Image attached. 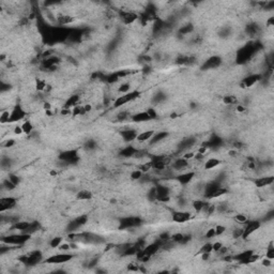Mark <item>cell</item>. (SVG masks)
Masks as SVG:
<instances>
[{"label": "cell", "mask_w": 274, "mask_h": 274, "mask_svg": "<svg viewBox=\"0 0 274 274\" xmlns=\"http://www.w3.org/2000/svg\"><path fill=\"white\" fill-rule=\"evenodd\" d=\"M72 259V255L65 254V253H60V254L51 255L45 260V263H64Z\"/></svg>", "instance_id": "cell-1"}, {"label": "cell", "mask_w": 274, "mask_h": 274, "mask_svg": "<svg viewBox=\"0 0 274 274\" xmlns=\"http://www.w3.org/2000/svg\"><path fill=\"white\" fill-rule=\"evenodd\" d=\"M260 227V222L258 221H253V222H248L245 224V227L243 228L244 231H243V239H247L252 233H254L257 229H259Z\"/></svg>", "instance_id": "cell-2"}, {"label": "cell", "mask_w": 274, "mask_h": 274, "mask_svg": "<svg viewBox=\"0 0 274 274\" xmlns=\"http://www.w3.org/2000/svg\"><path fill=\"white\" fill-rule=\"evenodd\" d=\"M16 199L14 197H1L0 199V211L5 212V211L11 210L16 206Z\"/></svg>", "instance_id": "cell-3"}, {"label": "cell", "mask_w": 274, "mask_h": 274, "mask_svg": "<svg viewBox=\"0 0 274 274\" xmlns=\"http://www.w3.org/2000/svg\"><path fill=\"white\" fill-rule=\"evenodd\" d=\"M26 117V111L25 109H23L20 105H17L14 107V109L11 111V117L9 122H15V121H20V120L24 119Z\"/></svg>", "instance_id": "cell-4"}, {"label": "cell", "mask_w": 274, "mask_h": 274, "mask_svg": "<svg viewBox=\"0 0 274 274\" xmlns=\"http://www.w3.org/2000/svg\"><path fill=\"white\" fill-rule=\"evenodd\" d=\"M120 17L123 20L124 24H133L134 22H136V20L138 18V15L133 11H120Z\"/></svg>", "instance_id": "cell-5"}, {"label": "cell", "mask_w": 274, "mask_h": 274, "mask_svg": "<svg viewBox=\"0 0 274 274\" xmlns=\"http://www.w3.org/2000/svg\"><path fill=\"white\" fill-rule=\"evenodd\" d=\"M120 135H121V137H122V139L124 140V142H131L136 140L138 133H137V131L134 130V129H124V130H122L120 132Z\"/></svg>", "instance_id": "cell-6"}, {"label": "cell", "mask_w": 274, "mask_h": 274, "mask_svg": "<svg viewBox=\"0 0 274 274\" xmlns=\"http://www.w3.org/2000/svg\"><path fill=\"white\" fill-rule=\"evenodd\" d=\"M192 213L187 212V211H179V212H175L171 216L172 221L176 223H184L187 222L188 220H191Z\"/></svg>", "instance_id": "cell-7"}, {"label": "cell", "mask_w": 274, "mask_h": 274, "mask_svg": "<svg viewBox=\"0 0 274 274\" xmlns=\"http://www.w3.org/2000/svg\"><path fill=\"white\" fill-rule=\"evenodd\" d=\"M274 181V178L273 176H263V177H260V178H257L255 180V185L257 186L258 188H261V187H266V186H269L273 183Z\"/></svg>", "instance_id": "cell-8"}, {"label": "cell", "mask_w": 274, "mask_h": 274, "mask_svg": "<svg viewBox=\"0 0 274 274\" xmlns=\"http://www.w3.org/2000/svg\"><path fill=\"white\" fill-rule=\"evenodd\" d=\"M259 79H260L259 74H252V75H248L247 77H245V78L243 79L242 84H241V87H242V88H245V87H246V88H250V87L254 86Z\"/></svg>", "instance_id": "cell-9"}, {"label": "cell", "mask_w": 274, "mask_h": 274, "mask_svg": "<svg viewBox=\"0 0 274 274\" xmlns=\"http://www.w3.org/2000/svg\"><path fill=\"white\" fill-rule=\"evenodd\" d=\"M194 177H195V172H194V171H184V172L179 174L177 179H178L179 183L187 184L193 180Z\"/></svg>", "instance_id": "cell-10"}, {"label": "cell", "mask_w": 274, "mask_h": 274, "mask_svg": "<svg viewBox=\"0 0 274 274\" xmlns=\"http://www.w3.org/2000/svg\"><path fill=\"white\" fill-rule=\"evenodd\" d=\"M154 130H148V131H145L142 133H139L137 135V138L136 140L137 142H149L151 140V138L154 136Z\"/></svg>", "instance_id": "cell-11"}, {"label": "cell", "mask_w": 274, "mask_h": 274, "mask_svg": "<svg viewBox=\"0 0 274 274\" xmlns=\"http://www.w3.org/2000/svg\"><path fill=\"white\" fill-rule=\"evenodd\" d=\"M136 152L137 150L133 146H126L120 151V155L122 157H125V159H131V157H134Z\"/></svg>", "instance_id": "cell-12"}, {"label": "cell", "mask_w": 274, "mask_h": 274, "mask_svg": "<svg viewBox=\"0 0 274 274\" xmlns=\"http://www.w3.org/2000/svg\"><path fill=\"white\" fill-rule=\"evenodd\" d=\"M132 120L135 121V122H146V121L150 120V118L148 116L147 111H140V113H137L135 115H133Z\"/></svg>", "instance_id": "cell-13"}, {"label": "cell", "mask_w": 274, "mask_h": 274, "mask_svg": "<svg viewBox=\"0 0 274 274\" xmlns=\"http://www.w3.org/2000/svg\"><path fill=\"white\" fill-rule=\"evenodd\" d=\"M222 62L220 57H212V58L208 59L205 63V68H214L216 66H218Z\"/></svg>", "instance_id": "cell-14"}, {"label": "cell", "mask_w": 274, "mask_h": 274, "mask_svg": "<svg viewBox=\"0 0 274 274\" xmlns=\"http://www.w3.org/2000/svg\"><path fill=\"white\" fill-rule=\"evenodd\" d=\"M221 165V161L216 157H211V159L207 160L205 163V169L209 170V169H213L215 167L220 166Z\"/></svg>", "instance_id": "cell-15"}, {"label": "cell", "mask_w": 274, "mask_h": 274, "mask_svg": "<svg viewBox=\"0 0 274 274\" xmlns=\"http://www.w3.org/2000/svg\"><path fill=\"white\" fill-rule=\"evenodd\" d=\"M76 198L78 200H89L92 198V193L89 190H81L78 193L76 194Z\"/></svg>", "instance_id": "cell-16"}, {"label": "cell", "mask_w": 274, "mask_h": 274, "mask_svg": "<svg viewBox=\"0 0 274 274\" xmlns=\"http://www.w3.org/2000/svg\"><path fill=\"white\" fill-rule=\"evenodd\" d=\"M79 101V94H73L71 96L68 100L65 101V104H64V107L66 108H71V107H75L76 104L78 103Z\"/></svg>", "instance_id": "cell-17"}, {"label": "cell", "mask_w": 274, "mask_h": 274, "mask_svg": "<svg viewBox=\"0 0 274 274\" xmlns=\"http://www.w3.org/2000/svg\"><path fill=\"white\" fill-rule=\"evenodd\" d=\"M30 225H31V223L27 222V221H22V222L15 223L14 226H13V228H14L15 230L20 231V233H24L25 230H27L28 228H29Z\"/></svg>", "instance_id": "cell-18"}, {"label": "cell", "mask_w": 274, "mask_h": 274, "mask_svg": "<svg viewBox=\"0 0 274 274\" xmlns=\"http://www.w3.org/2000/svg\"><path fill=\"white\" fill-rule=\"evenodd\" d=\"M167 136H168V133L167 132H160L157 134H154V136L151 138V144H157V142L165 139Z\"/></svg>", "instance_id": "cell-19"}, {"label": "cell", "mask_w": 274, "mask_h": 274, "mask_svg": "<svg viewBox=\"0 0 274 274\" xmlns=\"http://www.w3.org/2000/svg\"><path fill=\"white\" fill-rule=\"evenodd\" d=\"M223 103H224L225 105H235V104L238 103V99H237V96L229 94V96H225L223 98Z\"/></svg>", "instance_id": "cell-20"}, {"label": "cell", "mask_w": 274, "mask_h": 274, "mask_svg": "<svg viewBox=\"0 0 274 274\" xmlns=\"http://www.w3.org/2000/svg\"><path fill=\"white\" fill-rule=\"evenodd\" d=\"M46 87L47 84L45 81H43V79H37L35 81V89H37V91H45Z\"/></svg>", "instance_id": "cell-21"}, {"label": "cell", "mask_w": 274, "mask_h": 274, "mask_svg": "<svg viewBox=\"0 0 274 274\" xmlns=\"http://www.w3.org/2000/svg\"><path fill=\"white\" fill-rule=\"evenodd\" d=\"M22 129H23V132H24L25 134H30V133L32 132V130H33V126H32L30 121H25L22 125Z\"/></svg>", "instance_id": "cell-22"}, {"label": "cell", "mask_w": 274, "mask_h": 274, "mask_svg": "<svg viewBox=\"0 0 274 274\" xmlns=\"http://www.w3.org/2000/svg\"><path fill=\"white\" fill-rule=\"evenodd\" d=\"M10 117H11V111H9V110H3L2 113H1V116H0V121H1L2 124H5V123L9 122Z\"/></svg>", "instance_id": "cell-23"}, {"label": "cell", "mask_w": 274, "mask_h": 274, "mask_svg": "<svg viewBox=\"0 0 274 274\" xmlns=\"http://www.w3.org/2000/svg\"><path fill=\"white\" fill-rule=\"evenodd\" d=\"M61 242H62L61 237H55L54 239H51L49 245H50L51 248H58L60 246V244H61Z\"/></svg>", "instance_id": "cell-24"}, {"label": "cell", "mask_w": 274, "mask_h": 274, "mask_svg": "<svg viewBox=\"0 0 274 274\" xmlns=\"http://www.w3.org/2000/svg\"><path fill=\"white\" fill-rule=\"evenodd\" d=\"M203 206H205V202L202 200H195L193 202V209L196 212H201Z\"/></svg>", "instance_id": "cell-25"}, {"label": "cell", "mask_w": 274, "mask_h": 274, "mask_svg": "<svg viewBox=\"0 0 274 274\" xmlns=\"http://www.w3.org/2000/svg\"><path fill=\"white\" fill-rule=\"evenodd\" d=\"M130 177L132 180H139V179H142V171L139 170V169L133 170L132 172H131Z\"/></svg>", "instance_id": "cell-26"}, {"label": "cell", "mask_w": 274, "mask_h": 274, "mask_svg": "<svg viewBox=\"0 0 274 274\" xmlns=\"http://www.w3.org/2000/svg\"><path fill=\"white\" fill-rule=\"evenodd\" d=\"M235 221L237 223H240V224H246L248 218H247V216L244 215V214H236Z\"/></svg>", "instance_id": "cell-27"}, {"label": "cell", "mask_w": 274, "mask_h": 274, "mask_svg": "<svg viewBox=\"0 0 274 274\" xmlns=\"http://www.w3.org/2000/svg\"><path fill=\"white\" fill-rule=\"evenodd\" d=\"M130 89H131L130 84H122V85H120V87L118 88V91H119L120 93H122V94H126V93H129Z\"/></svg>", "instance_id": "cell-28"}, {"label": "cell", "mask_w": 274, "mask_h": 274, "mask_svg": "<svg viewBox=\"0 0 274 274\" xmlns=\"http://www.w3.org/2000/svg\"><path fill=\"white\" fill-rule=\"evenodd\" d=\"M87 221H88V218L86 215H79L78 218H75V222H76V224L81 227V226H83V225H85L86 223H87Z\"/></svg>", "instance_id": "cell-29"}, {"label": "cell", "mask_w": 274, "mask_h": 274, "mask_svg": "<svg viewBox=\"0 0 274 274\" xmlns=\"http://www.w3.org/2000/svg\"><path fill=\"white\" fill-rule=\"evenodd\" d=\"M200 253H211L212 251V243H206L201 246V248L199 250Z\"/></svg>", "instance_id": "cell-30"}, {"label": "cell", "mask_w": 274, "mask_h": 274, "mask_svg": "<svg viewBox=\"0 0 274 274\" xmlns=\"http://www.w3.org/2000/svg\"><path fill=\"white\" fill-rule=\"evenodd\" d=\"M214 230H215L216 236H221V235H223V233H225L226 227L223 225H216L215 227H214Z\"/></svg>", "instance_id": "cell-31"}, {"label": "cell", "mask_w": 274, "mask_h": 274, "mask_svg": "<svg viewBox=\"0 0 274 274\" xmlns=\"http://www.w3.org/2000/svg\"><path fill=\"white\" fill-rule=\"evenodd\" d=\"M215 236H216V233H215V230H214V228H210V229L207 230V231H206V233H205L206 239H212V238H214Z\"/></svg>", "instance_id": "cell-32"}, {"label": "cell", "mask_w": 274, "mask_h": 274, "mask_svg": "<svg viewBox=\"0 0 274 274\" xmlns=\"http://www.w3.org/2000/svg\"><path fill=\"white\" fill-rule=\"evenodd\" d=\"M2 185H3V187H5V188H8V190H13V188H15V184L14 183H12V182L8 179V180H5L3 181V183H2Z\"/></svg>", "instance_id": "cell-33"}, {"label": "cell", "mask_w": 274, "mask_h": 274, "mask_svg": "<svg viewBox=\"0 0 274 274\" xmlns=\"http://www.w3.org/2000/svg\"><path fill=\"white\" fill-rule=\"evenodd\" d=\"M9 180H10L12 183H14L15 185H17V184L20 183V178L17 177V175H14V174H11V175H9Z\"/></svg>", "instance_id": "cell-34"}, {"label": "cell", "mask_w": 274, "mask_h": 274, "mask_svg": "<svg viewBox=\"0 0 274 274\" xmlns=\"http://www.w3.org/2000/svg\"><path fill=\"white\" fill-rule=\"evenodd\" d=\"M58 250L60 251L61 253H64V252H66V251H70L71 250V244H68V243H65V244H60V246H59Z\"/></svg>", "instance_id": "cell-35"}, {"label": "cell", "mask_w": 274, "mask_h": 274, "mask_svg": "<svg viewBox=\"0 0 274 274\" xmlns=\"http://www.w3.org/2000/svg\"><path fill=\"white\" fill-rule=\"evenodd\" d=\"M223 246V243L221 242V241H216V242H214L212 244V251H214V252H218V251L221 250V247Z\"/></svg>", "instance_id": "cell-36"}, {"label": "cell", "mask_w": 274, "mask_h": 274, "mask_svg": "<svg viewBox=\"0 0 274 274\" xmlns=\"http://www.w3.org/2000/svg\"><path fill=\"white\" fill-rule=\"evenodd\" d=\"M266 258L272 260L274 258V248H267L266 251Z\"/></svg>", "instance_id": "cell-37"}, {"label": "cell", "mask_w": 274, "mask_h": 274, "mask_svg": "<svg viewBox=\"0 0 274 274\" xmlns=\"http://www.w3.org/2000/svg\"><path fill=\"white\" fill-rule=\"evenodd\" d=\"M147 114H148V116H149V118H150V120L151 119H154V118H157V111L154 109H152V108H150V109H148L147 110Z\"/></svg>", "instance_id": "cell-38"}, {"label": "cell", "mask_w": 274, "mask_h": 274, "mask_svg": "<svg viewBox=\"0 0 274 274\" xmlns=\"http://www.w3.org/2000/svg\"><path fill=\"white\" fill-rule=\"evenodd\" d=\"M194 157H195V153H194V152H192V151H190V152H186V153L184 154V155H183V159H185L186 161H187V160L194 159Z\"/></svg>", "instance_id": "cell-39"}, {"label": "cell", "mask_w": 274, "mask_h": 274, "mask_svg": "<svg viewBox=\"0 0 274 274\" xmlns=\"http://www.w3.org/2000/svg\"><path fill=\"white\" fill-rule=\"evenodd\" d=\"M60 114H61L62 116H68V115H71V114H72V110H71V108L64 107V108H62V109H61Z\"/></svg>", "instance_id": "cell-40"}, {"label": "cell", "mask_w": 274, "mask_h": 274, "mask_svg": "<svg viewBox=\"0 0 274 274\" xmlns=\"http://www.w3.org/2000/svg\"><path fill=\"white\" fill-rule=\"evenodd\" d=\"M14 145H15V140H14V139H9V140H8V142L5 144V147L10 148V147H12V146H14Z\"/></svg>", "instance_id": "cell-41"}, {"label": "cell", "mask_w": 274, "mask_h": 274, "mask_svg": "<svg viewBox=\"0 0 274 274\" xmlns=\"http://www.w3.org/2000/svg\"><path fill=\"white\" fill-rule=\"evenodd\" d=\"M14 133H15V134H17V135H20L22 133H24V132H23L22 126H18V125H17V126H15L14 127Z\"/></svg>", "instance_id": "cell-42"}, {"label": "cell", "mask_w": 274, "mask_h": 274, "mask_svg": "<svg viewBox=\"0 0 274 274\" xmlns=\"http://www.w3.org/2000/svg\"><path fill=\"white\" fill-rule=\"evenodd\" d=\"M273 25H274V17L271 16V17H269V20H267V26L268 27H272Z\"/></svg>", "instance_id": "cell-43"}, {"label": "cell", "mask_w": 274, "mask_h": 274, "mask_svg": "<svg viewBox=\"0 0 274 274\" xmlns=\"http://www.w3.org/2000/svg\"><path fill=\"white\" fill-rule=\"evenodd\" d=\"M262 266H264V267H269V266H271V261H270V259L264 258V259L262 260Z\"/></svg>", "instance_id": "cell-44"}, {"label": "cell", "mask_w": 274, "mask_h": 274, "mask_svg": "<svg viewBox=\"0 0 274 274\" xmlns=\"http://www.w3.org/2000/svg\"><path fill=\"white\" fill-rule=\"evenodd\" d=\"M237 111H239V113H244V111H246L245 110V107L242 105H238L237 106Z\"/></svg>", "instance_id": "cell-45"}, {"label": "cell", "mask_w": 274, "mask_h": 274, "mask_svg": "<svg viewBox=\"0 0 274 274\" xmlns=\"http://www.w3.org/2000/svg\"><path fill=\"white\" fill-rule=\"evenodd\" d=\"M50 175H51V176H56V175H57V171H56V170H51V171H50Z\"/></svg>", "instance_id": "cell-46"}]
</instances>
